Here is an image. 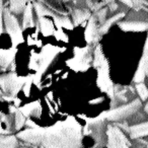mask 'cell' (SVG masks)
Segmentation results:
<instances>
[{
	"mask_svg": "<svg viewBox=\"0 0 148 148\" xmlns=\"http://www.w3.org/2000/svg\"><path fill=\"white\" fill-rule=\"evenodd\" d=\"M17 137L32 143L43 144L46 148H80V131L76 126H59L51 129L27 130Z\"/></svg>",
	"mask_w": 148,
	"mask_h": 148,
	"instance_id": "6da1fadb",
	"label": "cell"
},
{
	"mask_svg": "<svg viewBox=\"0 0 148 148\" xmlns=\"http://www.w3.org/2000/svg\"><path fill=\"white\" fill-rule=\"evenodd\" d=\"M108 148H130V141L127 139L119 126H109L107 130Z\"/></svg>",
	"mask_w": 148,
	"mask_h": 148,
	"instance_id": "7a4b0ae2",
	"label": "cell"
},
{
	"mask_svg": "<svg viewBox=\"0 0 148 148\" xmlns=\"http://www.w3.org/2000/svg\"><path fill=\"white\" fill-rule=\"evenodd\" d=\"M2 17L3 21H4L5 27H6L7 33L10 35V37L12 38L13 42L17 43L18 41L21 40V27L18 25L17 19L9 12L8 9H4L2 11Z\"/></svg>",
	"mask_w": 148,
	"mask_h": 148,
	"instance_id": "3957f363",
	"label": "cell"
},
{
	"mask_svg": "<svg viewBox=\"0 0 148 148\" xmlns=\"http://www.w3.org/2000/svg\"><path fill=\"white\" fill-rule=\"evenodd\" d=\"M141 107V101L139 99H135V101H132L130 105L124 106L119 109H116L114 111H111L107 114V119L109 120H114V121H117V120H121L123 118H126L128 116L134 114L137 111L139 108Z\"/></svg>",
	"mask_w": 148,
	"mask_h": 148,
	"instance_id": "277c9868",
	"label": "cell"
},
{
	"mask_svg": "<svg viewBox=\"0 0 148 148\" xmlns=\"http://www.w3.org/2000/svg\"><path fill=\"white\" fill-rule=\"evenodd\" d=\"M1 87L2 90L7 95H15L19 90L21 85V79L17 77L15 74H7L1 76Z\"/></svg>",
	"mask_w": 148,
	"mask_h": 148,
	"instance_id": "5b68a950",
	"label": "cell"
},
{
	"mask_svg": "<svg viewBox=\"0 0 148 148\" xmlns=\"http://www.w3.org/2000/svg\"><path fill=\"white\" fill-rule=\"evenodd\" d=\"M148 64V37L146 39L145 42V46H144V50H143V54H142L141 60L139 62V66H138V69L136 71L135 75H134V82L136 83H140L144 80L146 74H145V70H146V66Z\"/></svg>",
	"mask_w": 148,
	"mask_h": 148,
	"instance_id": "8992f818",
	"label": "cell"
},
{
	"mask_svg": "<svg viewBox=\"0 0 148 148\" xmlns=\"http://www.w3.org/2000/svg\"><path fill=\"white\" fill-rule=\"evenodd\" d=\"M126 131L129 133L132 139H138L144 136H148V122L128 127Z\"/></svg>",
	"mask_w": 148,
	"mask_h": 148,
	"instance_id": "52a82bcc",
	"label": "cell"
},
{
	"mask_svg": "<svg viewBox=\"0 0 148 148\" xmlns=\"http://www.w3.org/2000/svg\"><path fill=\"white\" fill-rule=\"evenodd\" d=\"M119 27L125 32H144L148 29V23L142 21H125L120 23Z\"/></svg>",
	"mask_w": 148,
	"mask_h": 148,
	"instance_id": "ba28073f",
	"label": "cell"
},
{
	"mask_svg": "<svg viewBox=\"0 0 148 148\" xmlns=\"http://www.w3.org/2000/svg\"><path fill=\"white\" fill-rule=\"evenodd\" d=\"M97 34L99 33L97 27V25H95V19L93 16H91L89 18L88 25H87L86 31H85V37H86L87 42H92L93 40L97 39Z\"/></svg>",
	"mask_w": 148,
	"mask_h": 148,
	"instance_id": "9c48e42d",
	"label": "cell"
},
{
	"mask_svg": "<svg viewBox=\"0 0 148 148\" xmlns=\"http://www.w3.org/2000/svg\"><path fill=\"white\" fill-rule=\"evenodd\" d=\"M90 12L85 9H75L73 12V21L74 25H78L86 19L90 18Z\"/></svg>",
	"mask_w": 148,
	"mask_h": 148,
	"instance_id": "30bf717a",
	"label": "cell"
},
{
	"mask_svg": "<svg viewBox=\"0 0 148 148\" xmlns=\"http://www.w3.org/2000/svg\"><path fill=\"white\" fill-rule=\"evenodd\" d=\"M29 1L31 0H10L9 9L15 14H18V13H21L25 10Z\"/></svg>",
	"mask_w": 148,
	"mask_h": 148,
	"instance_id": "8fae6325",
	"label": "cell"
},
{
	"mask_svg": "<svg viewBox=\"0 0 148 148\" xmlns=\"http://www.w3.org/2000/svg\"><path fill=\"white\" fill-rule=\"evenodd\" d=\"M0 148H17V139L15 136H1Z\"/></svg>",
	"mask_w": 148,
	"mask_h": 148,
	"instance_id": "7c38bea8",
	"label": "cell"
},
{
	"mask_svg": "<svg viewBox=\"0 0 148 148\" xmlns=\"http://www.w3.org/2000/svg\"><path fill=\"white\" fill-rule=\"evenodd\" d=\"M33 25H34V21H33V13H32V2L29 1L25 9V13H23V29H27V27H31Z\"/></svg>",
	"mask_w": 148,
	"mask_h": 148,
	"instance_id": "4fadbf2b",
	"label": "cell"
},
{
	"mask_svg": "<svg viewBox=\"0 0 148 148\" xmlns=\"http://www.w3.org/2000/svg\"><path fill=\"white\" fill-rule=\"evenodd\" d=\"M124 13L121 12V13H118V14L114 15L113 17H111L110 19H108V21H105V23L103 25H101V27L99 29V34H106L108 31L110 29V27H111V25H113V23H115L116 21H118L119 19H121L122 17H124Z\"/></svg>",
	"mask_w": 148,
	"mask_h": 148,
	"instance_id": "5bb4252c",
	"label": "cell"
},
{
	"mask_svg": "<svg viewBox=\"0 0 148 148\" xmlns=\"http://www.w3.org/2000/svg\"><path fill=\"white\" fill-rule=\"evenodd\" d=\"M120 1L125 3V4L128 5L129 7H133V8H136V9L141 8L144 5H147L148 6V2H146L144 0H120Z\"/></svg>",
	"mask_w": 148,
	"mask_h": 148,
	"instance_id": "9a60e30c",
	"label": "cell"
},
{
	"mask_svg": "<svg viewBox=\"0 0 148 148\" xmlns=\"http://www.w3.org/2000/svg\"><path fill=\"white\" fill-rule=\"evenodd\" d=\"M35 8H36V11H37L38 15H39V18L43 17L44 15H51V16H53V17L56 16L53 12H51L49 9L46 8V7L44 6L43 4H41V3H35Z\"/></svg>",
	"mask_w": 148,
	"mask_h": 148,
	"instance_id": "2e32d148",
	"label": "cell"
},
{
	"mask_svg": "<svg viewBox=\"0 0 148 148\" xmlns=\"http://www.w3.org/2000/svg\"><path fill=\"white\" fill-rule=\"evenodd\" d=\"M136 90L139 95L141 101H146L148 97V88L143 82H140L136 84Z\"/></svg>",
	"mask_w": 148,
	"mask_h": 148,
	"instance_id": "e0dca14e",
	"label": "cell"
},
{
	"mask_svg": "<svg viewBox=\"0 0 148 148\" xmlns=\"http://www.w3.org/2000/svg\"><path fill=\"white\" fill-rule=\"evenodd\" d=\"M25 117L23 116V114L21 113V110H16L15 111V129L21 130L25 125Z\"/></svg>",
	"mask_w": 148,
	"mask_h": 148,
	"instance_id": "ac0fdd59",
	"label": "cell"
},
{
	"mask_svg": "<svg viewBox=\"0 0 148 148\" xmlns=\"http://www.w3.org/2000/svg\"><path fill=\"white\" fill-rule=\"evenodd\" d=\"M106 15H107V8H101L97 12V18H99V21L101 25L105 23Z\"/></svg>",
	"mask_w": 148,
	"mask_h": 148,
	"instance_id": "d6986e66",
	"label": "cell"
},
{
	"mask_svg": "<svg viewBox=\"0 0 148 148\" xmlns=\"http://www.w3.org/2000/svg\"><path fill=\"white\" fill-rule=\"evenodd\" d=\"M87 4H88V6L90 7V9H92V10L95 11H99V9L101 8V7L105 5V3L103 2H99V3H92L91 1H89V0H87Z\"/></svg>",
	"mask_w": 148,
	"mask_h": 148,
	"instance_id": "ffe728a7",
	"label": "cell"
},
{
	"mask_svg": "<svg viewBox=\"0 0 148 148\" xmlns=\"http://www.w3.org/2000/svg\"><path fill=\"white\" fill-rule=\"evenodd\" d=\"M110 5V8H111V10L112 11H114V10H116V9L118 8V5L116 4L115 2H113V3H111V4H109Z\"/></svg>",
	"mask_w": 148,
	"mask_h": 148,
	"instance_id": "44dd1931",
	"label": "cell"
},
{
	"mask_svg": "<svg viewBox=\"0 0 148 148\" xmlns=\"http://www.w3.org/2000/svg\"><path fill=\"white\" fill-rule=\"evenodd\" d=\"M105 2L108 3V4H111V3L114 2V0H105Z\"/></svg>",
	"mask_w": 148,
	"mask_h": 148,
	"instance_id": "7402d4cb",
	"label": "cell"
},
{
	"mask_svg": "<svg viewBox=\"0 0 148 148\" xmlns=\"http://www.w3.org/2000/svg\"><path fill=\"white\" fill-rule=\"evenodd\" d=\"M145 112H146V114L148 115V101H147V103L145 105Z\"/></svg>",
	"mask_w": 148,
	"mask_h": 148,
	"instance_id": "603a6c76",
	"label": "cell"
},
{
	"mask_svg": "<svg viewBox=\"0 0 148 148\" xmlns=\"http://www.w3.org/2000/svg\"><path fill=\"white\" fill-rule=\"evenodd\" d=\"M145 74H146V76H148V64H147V66H146V70H145Z\"/></svg>",
	"mask_w": 148,
	"mask_h": 148,
	"instance_id": "cb8c5ba5",
	"label": "cell"
},
{
	"mask_svg": "<svg viewBox=\"0 0 148 148\" xmlns=\"http://www.w3.org/2000/svg\"><path fill=\"white\" fill-rule=\"evenodd\" d=\"M63 1H65V2H67V1H69V0H63Z\"/></svg>",
	"mask_w": 148,
	"mask_h": 148,
	"instance_id": "d4e9b609",
	"label": "cell"
},
{
	"mask_svg": "<svg viewBox=\"0 0 148 148\" xmlns=\"http://www.w3.org/2000/svg\"><path fill=\"white\" fill-rule=\"evenodd\" d=\"M146 148H148V145H147V147H146Z\"/></svg>",
	"mask_w": 148,
	"mask_h": 148,
	"instance_id": "484cf974",
	"label": "cell"
}]
</instances>
